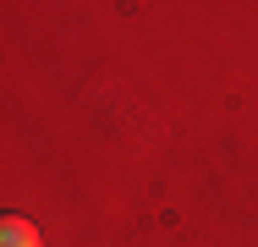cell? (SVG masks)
Returning <instances> with one entry per match:
<instances>
[{
  "instance_id": "cell-1",
  "label": "cell",
  "mask_w": 258,
  "mask_h": 247,
  "mask_svg": "<svg viewBox=\"0 0 258 247\" xmlns=\"http://www.w3.org/2000/svg\"><path fill=\"white\" fill-rule=\"evenodd\" d=\"M0 247H44V242H39L33 220H22V214H6V220H0Z\"/></svg>"
}]
</instances>
